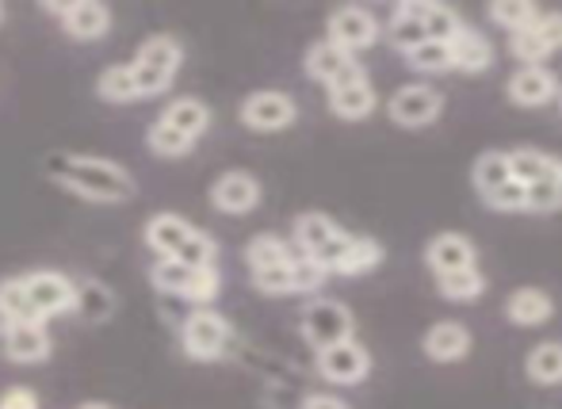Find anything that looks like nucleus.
<instances>
[{
	"label": "nucleus",
	"instance_id": "473e14b6",
	"mask_svg": "<svg viewBox=\"0 0 562 409\" xmlns=\"http://www.w3.org/2000/svg\"><path fill=\"white\" fill-rule=\"evenodd\" d=\"M437 291L451 303H471V298H479L482 291H486V275L479 272V264L474 269H459V272H445L437 275Z\"/></svg>",
	"mask_w": 562,
	"mask_h": 409
},
{
	"label": "nucleus",
	"instance_id": "b1692460",
	"mask_svg": "<svg viewBox=\"0 0 562 409\" xmlns=\"http://www.w3.org/2000/svg\"><path fill=\"white\" fill-rule=\"evenodd\" d=\"M375 89L371 81H356V84H340V89H329V112L345 123H360L375 112Z\"/></svg>",
	"mask_w": 562,
	"mask_h": 409
},
{
	"label": "nucleus",
	"instance_id": "4468645a",
	"mask_svg": "<svg viewBox=\"0 0 562 409\" xmlns=\"http://www.w3.org/2000/svg\"><path fill=\"white\" fill-rule=\"evenodd\" d=\"M260 195H265V188H260V180L252 177L249 169H226L223 177H215L207 200L218 215L241 218V215H249V211L260 207Z\"/></svg>",
	"mask_w": 562,
	"mask_h": 409
},
{
	"label": "nucleus",
	"instance_id": "9d476101",
	"mask_svg": "<svg viewBox=\"0 0 562 409\" xmlns=\"http://www.w3.org/2000/svg\"><path fill=\"white\" fill-rule=\"evenodd\" d=\"M352 329H356L352 314H348V306L337 303V298H314V303L303 310V337L318 352L329 349V344L348 341Z\"/></svg>",
	"mask_w": 562,
	"mask_h": 409
},
{
	"label": "nucleus",
	"instance_id": "a878e982",
	"mask_svg": "<svg viewBox=\"0 0 562 409\" xmlns=\"http://www.w3.org/2000/svg\"><path fill=\"white\" fill-rule=\"evenodd\" d=\"M295 246L280 234H252L249 246H245V264L249 272H260V269H280V264L295 261Z\"/></svg>",
	"mask_w": 562,
	"mask_h": 409
},
{
	"label": "nucleus",
	"instance_id": "a19ab883",
	"mask_svg": "<svg viewBox=\"0 0 562 409\" xmlns=\"http://www.w3.org/2000/svg\"><path fill=\"white\" fill-rule=\"evenodd\" d=\"M490 211H502V215H513V211H525V184H517V180H505L502 188H497V192H490L486 200Z\"/></svg>",
	"mask_w": 562,
	"mask_h": 409
},
{
	"label": "nucleus",
	"instance_id": "ea45409f",
	"mask_svg": "<svg viewBox=\"0 0 562 409\" xmlns=\"http://www.w3.org/2000/svg\"><path fill=\"white\" fill-rule=\"evenodd\" d=\"M509 50H513V58H517L520 66H540V61L551 54L548 46H543V38L536 35L532 27L517 31V35H509Z\"/></svg>",
	"mask_w": 562,
	"mask_h": 409
},
{
	"label": "nucleus",
	"instance_id": "a211bd4d",
	"mask_svg": "<svg viewBox=\"0 0 562 409\" xmlns=\"http://www.w3.org/2000/svg\"><path fill=\"white\" fill-rule=\"evenodd\" d=\"M505 92H509V100L517 107H543L559 96V81L548 66H520L517 73L509 77Z\"/></svg>",
	"mask_w": 562,
	"mask_h": 409
},
{
	"label": "nucleus",
	"instance_id": "39448f33",
	"mask_svg": "<svg viewBox=\"0 0 562 409\" xmlns=\"http://www.w3.org/2000/svg\"><path fill=\"white\" fill-rule=\"evenodd\" d=\"M229 344H234V326L218 310H211V306H195L184 318V326H180V349L192 360H200V364L223 360Z\"/></svg>",
	"mask_w": 562,
	"mask_h": 409
},
{
	"label": "nucleus",
	"instance_id": "ddd939ff",
	"mask_svg": "<svg viewBox=\"0 0 562 409\" xmlns=\"http://www.w3.org/2000/svg\"><path fill=\"white\" fill-rule=\"evenodd\" d=\"M0 352L12 364L35 367L54 356V337L43 321H15V326H0Z\"/></svg>",
	"mask_w": 562,
	"mask_h": 409
},
{
	"label": "nucleus",
	"instance_id": "49530a36",
	"mask_svg": "<svg viewBox=\"0 0 562 409\" xmlns=\"http://www.w3.org/2000/svg\"><path fill=\"white\" fill-rule=\"evenodd\" d=\"M4 20H8V8H4V4H0V23H4Z\"/></svg>",
	"mask_w": 562,
	"mask_h": 409
},
{
	"label": "nucleus",
	"instance_id": "5701e85b",
	"mask_svg": "<svg viewBox=\"0 0 562 409\" xmlns=\"http://www.w3.org/2000/svg\"><path fill=\"white\" fill-rule=\"evenodd\" d=\"M551 314H555V303H551V295L540 287H517L509 295V303H505V318H509L513 326H525V329L551 321Z\"/></svg>",
	"mask_w": 562,
	"mask_h": 409
},
{
	"label": "nucleus",
	"instance_id": "7ed1b4c3",
	"mask_svg": "<svg viewBox=\"0 0 562 409\" xmlns=\"http://www.w3.org/2000/svg\"><path fill=\"white\" fill-rule=\"evenodd\" d=\"M180 66H184V43L177 35H149L131 58L138 96L142 100L165 96L172 89V81L180 77Z\"/></svg>",
	"mask_w": 562,
	"mask_h": 409
},
{
	"label": "nucleus",
	"instance_id": "423d86ee",
	"mask_svg": "<svg viewBox=\"0 0 562 409\" xmlns=\"http://www.w3.org/2000/svg\"><path fill=\"white\" fill-rule=\"evenodd\" d=\"M23 295H27L31 310H35L38 321L50 326L54 318H66L74 314L77 303V280H69L66 272L58 269H35V272H23Z\"/></svg>",
	"mask_w": 562,
	"mask_h": 409
},
{
	"label": "nucleus",
	"instance_id": "58836bf2",
	"mask_svg": "<svg viewBox=\"0 0 562 409\" xmlns=\"http://www.w3.org/2000/svg\"><path fill=\"white\" fill-rule=\"evenodd\" d=\"M195 269H188V264L180 261H154V269H149V283H154L161 295H172L180 298L188 287V275H192Z\"/></svg>",
	"mask_w": 562,
	"mask_h": 409
},
{
	"label": "nucleus",
	"instance_id": "2f4dec72",
	"mask_svg": "<svg viewBox=\"0 0 562 409\" xmlns=\"http://www.w3.org/2000/svg\"><path fill=\"white\" fill-rule=\"evenodd\" d=\"M471 180H474V192L486 200L490 192H497V188L509 180V154H502V149H490V154H482L479 161H474V169H471Z\"/></svg>",
	"mask_w": 562,
	"mask_h": 409
},
{
	"label": "nucleus",
	"instance_id": "6e6552de",
	"mask_svg": "<svg viewBox=\"0 0 562 409\" xmlns=\"http://www.w3.org/2000/svg\"><path fill=\"white\" fill-rule=\"evenodd\" d=\"M303 69H306V77H311V81L326 84V92L340 89V84L368 81V73H363V66L356 61V54L340 50V46H334L329 38H318V43L306 50Z\"/></svg>",
	"mask_w": 562,
	"mask_h": 409
},
{
	"label": "nucleus",
	"instance_id": "412c9836",
	"mask_svg": "<svg viewBox=\"0 0 562 409\" xmlns=\"http://www.w3.org/2000/svg\"><path fill=\"white\" fill-rule=\"evenodd\" d=\"M448 46H451V69H459V73H486L494 66V46L479 31L463 27Z\"/></svg>",
	"mask_w": 562,
	"mask_h": 409
},
{
	"label": "nucleus",
	"instance_id": "f704fd0d",
	"mask_svg": "<svg viewBox=\"0 0 562 409\" xmlns=\"http://www.w3.org/2000/svg\"><path fill=\"white\" fill-rule=\"evenodd\" d=\"M486 15L497 23L502 31L517 35V31H528L536 20H540V8L536 4H525V0H497V4L486 8Z\"/></svg>",
	"mask_w": 562,
	"mask_h": 409
},
{
	"label": "nucleus",
	"instance_id": "f8f14e48",
	"mask_svg": "<svg viewBox=\"0 0 562 409\" xmlns=\"http://www.w3.org/2000/svg\"><path fill=\"white\" fill-rule=\"evenodd\" d=\"M326 280L329 275L322 272L318 264L306 261V257H295V261L280 264V269L252 272V287H257L260 295H311V291H318Z\"/></svg>",
	"mask_w": 562,
	"mask_h": 409
},
{
	"label": "nucleus",
	"instance_id": "f03ea898",
	"mask_svg": "<svg viewBox=\"0 0 562 409\" xmlns=\"http://www.w3.org/2000/svg\"><path fill=\"white\" fill-rule=\"evenodd\" d=\"M211 130V104L200 96H177L161 107L154 123L146 130V149L161 161H180L188 157L200 138Z\"/></svg>",
	"mask_w": 562,
	"mask_h": 409
},
{
	"label": "nucleus",
	"instance_id": "c85d7f7f",
	"mask_svg": "<svg viewBox=\"0 0 562 409\" xmlns=\"http://www.w3.org/2000/svg\"><path fill=\"white\" fill-rule=\"evenodd\" d=\"M525 372H528V379L540 383V387H555V383H562V344L559 341L536 344L525 360Z\"/></svg>",
	"mask_w": 562,
	"mask_h": 409
},
{
	"label": "nucleus",
	"instance_id": "c756f323",
	"mask_svg": "<svg viewBox=\"0 0 562 409\" xmlns=\"http://www.w3.org/2000/svg\"><path fill=\"white\" fill-rule=\"evenodd\" d=\"M379 264H383V246H379L375 238H356L352 234V241H348L334 275H368V272H375Z\"/></svg>",
	"mask_w": 562,
	"mask_h": 409
},
{
	"label": "nucleus",
	"instance_id": "1a4fd4ad",
	"mask_svg": "<svg viewBox=\"0 0 562 409\" xmlns=\"http://www.w3.org/2000/svg\"><path fill=\"white\" fill-rule=\"evenodd\" d=\"M379 35H383L379 20L360 4L334 8V12H329V20H326V38L334 46H340V50H348V54H360V50H368V46H375Z\"/></svg>",
	"mask_w": 562,
	"mask_h": 409
},
{
	"label": "nucleus",
	"instance_id": "c03bdc74",
	"mask_svg": "<svg viewBox=\"0 0 562 409\" xmlns=\"http://www.w3.org/2000/svg\"><path fill=\"white\" fill-rule=\"evenodd\" d=\"M303 409H352V406H348L345 398H337V395H306Z\"/></svg>",
	"mask_w": 562,
	"mask_h": 409
},
{
	"label": "nucleus",
	"instance_id": "20e7f679",
	"mask_svg": "<svg viewBox=\"0 0 562 409\" xmlns=\"http://www.w3.org/2000/svg\"><path fill=\"white\" fill-rule=\"evenodd\" d=\"M348 241H352V234L340 230L334 218L322 215V211H306V215H299L295 226H291V246H295V253L306 257L311 264H318L326 275L337 272Z\"/></svg>",
	"mask_w": 562,
	"mask_h": 409
},
{
	"label": "nucleus",
	"instance_id": "4be33fe9",
	"mask_svg": "<svg viewBox=\"0 0 562 409\" xmlns=\"http://www.w3.org/2000/svg\"><path fill=\"white\" fill-rule=\"evenodd\" d=\"M115 291L108 287L104 280H81L77 283V303H74V314L89 326H104V321L115 318Z\"/></svg>",
	"mask_w": 562,
	"mask_h": 409
},
{
	"label": "nucleus",
	"instance_id": "a18cd8bd",
	"mask_svg": "<svg viewBox=\"0 0 562 409\" xmlns=\"http://www.w3.org/2000/svg\"><path fill=\"white\" fill-rule=\"evenodd\" d=\"M77 409H115V406H108V402H85V406H77Z\"/></svg>",
	"mask_w": 562,
	"mask_h": 409
},
{
	"label": "nucleus",
	"instance_id": "aec40b11",
	"mask_svg": "<svg viewBox=\"0 0 562 409\" xmlns=\"http://www.w3.org/2000/svg\"><path fill=\"white\" fill-rule=\"evenodd\" d=\"M425 356L437 360V364H456L471 352V329L463 321H437V326L425 333Z\"/></svg>",
	"mask_w": 562,
	"mask_h": 409
},
{
	"label": "nucleus",
	"instance_id": "f3484780",
	"mask_svg": "<svg viewBox=\"0 0 562 409\" xmlns=\"http://www.w3.org/2000/svg\"><path fill=\"white\" fill-rule=\"evenodd\" d=\"M192 230H195V223H188L177 211H157V215H149L146 226H142V241H146V249L157 261H172V257L180 253V246L192 238Z\"/></svg>",
	"mask_w": 562,
	"mask_h": 409
},
{
	"label": "nucleus",
	"instance_id": "79ce46f5",
	"mask_svg": "<svg viewBox=\"0 0 562 409\" xmlns=\"http://www.w3.org/2000/svg\"><path fill=\"white\" fill-rule=\"evenodd\" d=\"M532 31L543 38V46H548L551 54L562 50V12H540V20L532 23Z\"/></svg>",
	"mask_w": 562,
	"mask_h": 409
},
{
	"label": "nucleus",
	"instance_id": "6ab92c4d",
	"mask_svg": "<svg viewBox=\"0 0 562 409\" xmlns=\"http://www.w3.org/2000/svg\"><path fill=\"white\" fill-rule=\"evenodd\" d=\"M425 264L437 275L474 269V264H479V249H474V241L467 238V234L448 230V234H437V238L425 246Z\"/></svg>",
	"mask_w": 562,
	"mask_h": 409
},
{
	"label": "nucleus",
	"instance_id": "7c9ffc66",
	"mask_svg": "<svg viewBox=\"0 0 562 409\" xmlns=\"http://www.w3.org/2000/svg\"><path fill=\"white\" fill-rule=\"evenodd\" d=\"M386 38H391L394 50L409 54L414 46H422L429 35H425V27H422V20L414 15V8L398 4V8H394V15H391V23H386Z\"/></svg>",
	"mask_w": 562,
	"mask_h": 409
},
{
	"label": "nucleus",
	"instance_id": "de8ad7c7",
	"mask_svg": "<svg viewBox=\"0 0 562 409\" xmlns=\"http://www.w3.org/2000/svg\"><path fill=\"white\" fill-rule=\"evenodd\" d=\"M555 100H559V112H562V84H559V96Z\"/></svg>",
	"mask_w": 562,
	"mask_h": 409
},
{
	"label": "nucleus",
	"instance_id": "bb28decb",
	"mask_svg": "<svg viewBox=\"0 0 562 409\" xmlns=\"http://www.w3.org/2000/svg\"><path fill=\"white\" fill-rule=\"evenodd\" d=\"M409 8H414V15L422 20L425 35L432 38V43H451V38L459 35V31L467 27L463 20H459V12H451L445 4H429V0H409Z\"/></svg>",
	"mask_w": 562,
	"mask_h": 409
},
{
	"label": "nucleus",
	"instance_id": "9b49d317",
	"mask_svg": "<svg viewBox=\"0 0 562 409\" xmlns=\"http://www.w3.org/2000/svg\"><path fill=\"white\" fill-rule=\"evenodd\" d=\"M58 23L61 35H69L74 43H104L112 35L115 12L104 0H69L58 4Z\"/></svg>",
	"mask_w": 562,
	"mask_h": 409
},
{
	"label": "nucleus",
	"instance_id": "393cba45",
	"mask_svg": "<svg viewBox=\"0 0 562 409\" xmlns=\"http://www.w3.org/2000/svg\"><path fill=\"white\" fill-rule=\"evenodd\" d=\"M509 177L528 188L536 180L562 177V161L555 154H543V149H509Z\"/></svg>",
	"mask_w": 562,
	"mask_h": 409
},
{
	"label": "nucleus",
	"instance_id": "2eb2a0df",
	"mask_svg": "<svg viewBox=\"0 0 562 409\" xmlns=\"http://www.w3.org/2000/svg\"><path fill=\"white\" fill-rule=\"evenodd\" d=\"M318 375L326 383H337V387H356L371 375V352L356 337L329 344V349L318 352Z\"/></svg>",
	"mask_w": 562,
	"mask_h": 409
},
{
	"label": "nucleus",
	"instance_id": "dca6fc26",
	"mask_svg": "<svg viewBox=\"0 0 562 409\" xmlns=\"http://www.w3.org/2000/svg\"><path fill=\"white\" fill-rule=\"evenodd\" d=\"M386 112H391V120L398 123V127L417 130V127L437 123V115L445 112V96H440V89H432V84H402L391 96V104H386Z\"/></svg>",
	"mask_w": 562,
	"mask_h": 409
},
{
	"label": "nucleus",
	"instance_id": "c9c22d12",
	"mask_svg": "<svg viewBox=\"0 0 562 409\" xmlns=\"http://www.w3.org/2000/svg\"><path fill=\"white\" fill-rule=\"evenodd\" d=\"M406 61H409V69H417V73H448L451 69V46L425 38L422 46H414V50L406 54Z\"/></svg>",
	"mask_w": 562,
	"mask_h": 409
},
{
	"label": "nucleus",
	"instance_id": "f257e3e1",
	"mask_svg": "<svg viewBox=\"0 0 562 409\" xmlns=\"http://www.w3.org/2000/svg\"><path fill=\"white\" fill-rule=\"evenodd\" d=\"M43 169L54 177V184L74 192L77 200L100 203V207H119V203H131L134 195H138V184H134L131 169H123L112 157L50 154Z\"/></svg>",
	"mask_w": 562,
	"mask_h": 409
},
{
	"label": "nucleus",
	"instance_id": "e433bc0d",
	"mask_svg": "<svg viewBox=\"0 0 562 409\" xmlns=\"http://www.w3.org/2000/svg\"><path fill=\"white\" fill-rule=\"evenodd\" d=\"M218 295H223V275H218V269H195L188 275V287L180 298L192 306H211Z\"/></svg>",
	"mask_w": 562,
	"mask_h": 409
},
{
	"label": "nucleus",
	"instance_id": "37998d69",
	"mask_svg": "<svg viewBox=\"0 0 562 409\" xmlns=\"http://www.w3.org/2000/svg\"><path fill=\"white\" fill-rule=\"evenodd\" d=\"M0 409H43L38 406V395L31 387H20V383H15V387H4L0 390Z\"/></svg>",
	"mask_w": 562,
	"mask_h": 409
},
{
	"label": "nucleus",
	"instance_id": "0eeeda50",
	"mask_svg": "<svg viewBox=\"0 0 562 409\" xmlns=\"http://www.w3.org/2000/svg\"><path fill=\"white\" fill-rule=\"evenodd\" d=\"M237 120H241V127L252 130V135H280V130L295 127L299 104L280 89H260L241 100Z\"/></svg>",
	"mask_w": 562,
	"mask_h": 409
},
{
	"label": "nucleus",
	"instance_id": "72a5a7b5",
	"mask_svg": "<svg viewBox=\"0 0 562 409\" xmlns=\"http://www.w3.org/2000/svg\"><path fill=\"white\" fill-rule=\"evenodd\" d=\"M15 321H38V318H35V310H31L27 295H23L20 275H4V280H0V326H15Z\"/></svg>",
	"mask_w": 562,
	"mask_h": 409
},
{
	"label": "nucleus",
	"instance_id": "4c0bfd02",
	"mask_svg": "<svg viewBox=\"0 0 562 409\" xmlns=\"http://www.w3.org/2000/svg\"><path fill=\"white\" fill-rule=\"evenodd\" d=\"M562 207V177L551 180H536V184L525 188V211L532 215H551V211Z\"/></svg>",
	"mask_w": 562,
	"mask_h": 409
},
{
	"label": "nucleus",
	"instance_id": "cd10ccee",
	"mask_svg": "<svg viewBox=\"0 0 562 409\" xmlns=\"http://www.w3.org/2000/svg\"><path fill=\"white\" fill-rule=\"evenodd\" d=\"M97 96L104 100V104H142L138 84H134V73H131V61H119V66L100 69Z\"/></svg>",
	"mask_w": 562,
	"mask_h": 409
}]
</instances>
